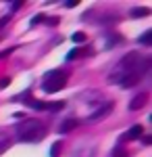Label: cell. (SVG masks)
Segmentation results:
<instances>
[{"label":"cell","instance_id":"cell-23","mask_svg":"<svg viewBox=\"0 0 152 157\" xmlns=\"http://www.w3.org/2000/svg\"><path fill=\"white\" fill-rule=\"evenodd\" d=\"M142 143H144V145H150V143H152V136H144V138H142Z\"/></svg>","mask_w":152,"mask_h":157},{"label":"cell","instance_id":"cell-7","mask_svg":"<svg viewBox=\"0 0 152 157\" xmlns=\"http://www.w3.org/2000/svg\"><path fill=\"white\" fill-rule=\"evenodd\" d=\"M77 124H79V121L75 120V117H69V120H65V121L59 126V132H60V134H67V132H71L73 128H77Z\"/></svg>","mask_w":152,"mask_h":157},{"label":"cell","instance_id":"cell-2","mask_svg":"<svg viewBox=\"0 0 152 157\" xmlns=\"http://www.w3.org/2000/svg\"><path fill=\"white\" fill-rule=\"evenodd\" d=\"M67 80H69V71H67V69H52V71H48L46 75H44L42 88H44V92L52 94V92L63 90V88L67 86Z\"/></svg>","mask_w":152,"mask_h":157},{"label":"cell","instance_id":"cell-17","mask_svg":"<svg viewBox=\"0 0 152 157\" xmlns=\"http://www.w3.org/2000/svg\"><path fill=\"white\" fill-rule=\"evenodd\" d=\"M79 52H81L79 48H73V50L69 52V55H67V59H75V57H79Z\"/></svg>","mask_w":152,"mask_h":157},{"label":"cell","instance_id":"cell-14","mask_svg":"<svg viewBox=\"0 0 152 157\" xmlns=\"http://www.w3.org/2000/svg\"><path fill=\"white\" fill-rule=\"evenodd\" d=\"M42 21H44V15H42V13H38V15H34V17H31V21H29V23H31V25H38V23H42Z\"/></svg>","mask_w":152,"mask_h":157},{"label":"cell","instance_id":"cell-24","mask_svg":"<svg viewBox=\"0 0 152 157\" xmlns=\"http://www.w3.org/2000/svg\"><path fill=\"white\" fill-rule=\"evenodd\" d=\"M13 117H15V120H23V117H25V113H15Z\"/></svg>","mask_w":152,"mask_h":157},{"label":"cell","instance_id":"cell-19","mask_svg":"<svg viewBox=\"0 0 152 157\" xmlns=\"http://www.w3.org/2000/svg\"><path fill=\"white\" fill-rule=\"evenodd\" d=\"M9 84H11V78H4V80H0V88H6Z\"/></svg>","mask_w":152,"mask_h":157},{"label":"cell","instance_id":"cell-10","mask_svg":"<svg viewBox=\"0 0 152 157\" xmlns=\"http://www.w3.org/2000/svg\"><path fill=\"white\" fill-rule=\"evenodd\" d=\"M60 151H63V140H56L50 147V157H60Z\"/></svg>","mask_w":152,"mask_h":157},{"label":"cell","instance_id":"cell-5","mask_svg":"<svg viewBox=\"0 0 152 157\" xmlns=\"http://www.w3.org/2000/svg\"><path fill=\"white\" fill-rule=\"evenodd\" d=\"M146 103H148V92H140V94H136V97L131 98L129 109L131 111H140L142 107H146Z\"/></svg>","mask_w":152,"mask_h":157},{"label":"cell","instance_id":"cell-21","mask_svg":"<svg viewBox=\"0 0 152 157\" xmlns=\"http://www.w3.org/2000/svg\"><path fill=\"white\" fill-rule=\"evenodd\" d=\"M11 52H13V48H9V50H2V52H0V59H4V57H9Z\"/></svg>","mask_w":152,"mask_h":157},{"label":"cell","instance_id":"cell-20","mask_svg":"<svg viewBox=\"0 0 152 157\" xmlns=\"http://www.w3.org/2000/svg\"><path fill=\"white\" fill-rule=\"evenodd\" d=\"M9 19H11V17H9V15H6V17H2V19H0V27H4V25L9 23Z\"/></svg>","mask_w":152,"mask_h":157},{"label":"cell","instance_id":"cell-1","mask_svg":"<svg viewBox=\"0 0 152 157\" xmlns=\"http://www.w3.org/2000/svg\"><path fill=\"white\" fill-rule=\"evenodd\" d=\"M46 136V126L40 120H23L17 126V138L21 143H38Z\"/></svg>","mask_w":152,"mask_h":157},{"label":"cell","instance_id":"cell-6","mask_svg":"<svg viewBox=\"0 0 152 157\" xmlns=\"http://www.w3.org/2000/svg\"><path fill=\"white\" fill-rule=\"evenodd\" d=\"M142 134H144V128H142L140 124H136V126H131L127 132L123 134V138H125V140H136V138H140Z\"/></svg>","mask_w":152,"mask_h":157},{"label":"cell","instance_id":"cell-22","mask_svg":"<svg viewBox=\"0 0 152 157\" xmlns=\"http://www.w3.org/2000/svg\"><path fill=\"white\" fill-rule=\"evenodd\" d=\"M48 23H50V25H59V17H50Z\"/></svg>","mask_w":152,"mask_h":157},{"label":"cell","instance_id":"cell-18","mask_svg":"<svg viewBox=\"0 0 152 157\" xmlns=\"http://www.w3.org/2000/svg\"><path fill=\"white\" fill-rule=\"evenodd\" d=\"M77 2H79V0H67V2H65V6H67V9H75V6H77Z\"/></svg>","mask_w":152,"mask_h":157},{"label":"cell","instance_id":"cell-4","mask_svg":"<svg viewBox=\"0 0 152 157\" xmlns=\"http://www.w3.org/2000/svg\"><path fill=\"white\" fill-rule=\"evenodd\" d=\"M113 109H115V103H113V101L100 103V105H98V109H96V111H92V113L88 115V121H90V124H96V121L106 120V117L113 113Z\"/></svg>","mask_w":152,"mask_h":157},{"label":"cell","instance_id":"cell-16","mask_svg":"<svg viewBox=\"0 0 152 157\" xmlns=\"http://www.w3.org/2000/svg\"><path fill=\"white\" fill-rule=\"evenodd\" d=\"M6 147H9V140H6V138H4V134H2V136H0V153H2Z\"/></svg>","mask_w":152,"mask_h":157},{"label":"cell","instance_id":"cell-15","mask_svg":"<svg viewBox=\"0 0 152 157\" xmlns=\"http://www.w3.org/2000/svg\"><path fill=\"white\" fill-rule=\"evenodd\" d=\"M117 42H121V36H115V38H110V40L106 42V48H110V46H115Z\"/></svg>","mask_w":152,"mask_h":157},{"label":"cell","instance_id":"cell-3","mask_svg":"<svg viewBox=\"0 0 152 157\" xmlns=\"http://www.w3.org/2000/svg\"><path fill=\"white\" fill-rule=\"evenodd\" d=\"M142 80V71L136 69V71H125V73H110V82L113 84H119L121 88H133L138 86Z\"/></svg>","mask_w":152,"mask_h":157},{"label":"cell","instance_id":"cell-11","mask_svg":"<svg viewBox=\"0 0 152 157\" xmlns=\"http://www.w3.org/2000/svg\"><path fill=\"white\" fill-rule=\"evenodd\" d=\"M140 44H144V46H150L152 44V29L144 32V34L140 36Z\"/></svg>","mask_w":152,"mask_h":157},{"label":"cell","instance_id":"cell-13","mask_svg":"<svg viewBox=\"0 0 152 157\" xmlns=\"http://www.w3.org/2000/svg\"><path fill=\"white\" fill-rule=\"evenodd\" d=\"M71 38H73V42H77V44H81V42H85V38H88V36H85L83 32H75V34H73Z\"/></svg>","mask_w":152,"mask_h":157},{"label":"cell","instance_id":"cell-9","mask_svg":"<svg viewBox=\"0 0 152 157\" xmlns=\"http://www.w3.org/2000/svg\"><path fill=\"white\" fill-rule=\"evenodd\" d=\"M27 107H31V109H38V111H44L46 109V103L44 101H35V98H27Z\"/></svg>","mask_w":152,"mask_h":157},{"label":"cell","instance_id":"cell-12","mask_svg":"<svg viewBox=\"0 0 152 157\" xmlns=\"http://www.w3.org/2000/svg\"><path fill=\"white\" fill-rule=\"evenodd\" d=\"M65 107V103L63 101H56V103H46V109L48 111H59V109Z\"/></svg>","mask_w":152,"mask_h":157},{"label":"cell","instance_id":"cell-8","mask_svg":"<svg viewBox=\"0 0 152 157\" xmlns=\"http://www.w3.org/2000/svg\"><path fill=\"white\" fill-rule=\"evenodd\" d=\"M129 13H131V17H148L150 9H146V6H133Z\"/></svg>","mask_w":152,"mask_h":157}]
</instances>
